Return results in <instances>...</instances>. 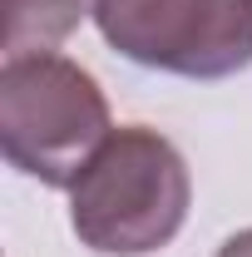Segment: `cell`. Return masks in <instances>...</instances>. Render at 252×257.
<instances>
[{
    "label": "cell",
    "instance_id": "5b68a950",
    "mask_svg": "<svg viewBox=\"0 0 252 257\" xmlns=\"http://www.w3.org/2000/svg\"><path fill=\"white\" fill-rule=\"evenodd\" d=\"M218 257H252V227L237 232V237H227V242L218 247Z\"/></svg>",
    "mask_w": 252,
    "mask_h": 257
},
{
    "label": "cell",
    "instance_id": "7a4b0ae2",
    "mask_svg": "<svg viewBox=\"0 0 252 257\" xmlns=\"http://www.w3.org/2000/svg\"><path fill=\"white\" fill-rule=\"evenodd\" d=\"M99 84L64 55H20L0 69V149L10 168L50 188H74L109 139Z\"/></svg>",
    "mask_w": 252,
    "mask_h": 257
},
{
    "label": "cell",
    "instance_id": "3957f363",
    "mask_svg": "<svg viewBox=\"0 0 252 257\" xmlns=\"http://www.w3.org/2000/svg\"><path fill=\"white\" fill-rule=\"evenodd\" d=\"M104 40L134 64L227 79L252 64V0H94Z\"/></svg>",
    "mask_w": 252,
    "mask_h": 257
},
{
    "label": "cell",
    "instance_id": "6da1fadb",
    "mask_svg": "<svg viewBox=\"0 0 252 257\" xmlns=\"http://www.w3.org/2000/svg\"><path fill=\"white\" fill-rule=\"evenodd\" d=\"M69 193V223L79 242L109 257L168 247L193 203L183 154L144 124L114 128Z\"/></svg>",
    "mask_w": 252,
    "mask_h": 257
},
{
    "label": "cell",
    "instance_id": "277c9868",
    "mask_svg": "<svg viewBox=\"0 0 252 257\" xmlns=\"http://www.w3.org/2000/svg\"><path fill=\"white\" fill-rule=\"evenodd\" d=\"M84 20V0H0V50L5 60L50 55Z\"/></svg>",
    "mask_w": 252,
    "mask_h": 257
}]
</instances>
